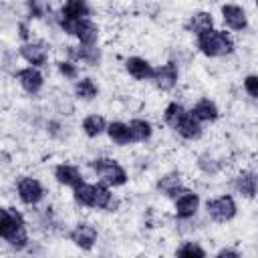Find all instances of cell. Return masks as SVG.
Wrapping results in <instances>:
<instances>
[{"label": "cell", "mask_w": 258, "mask_h": 258, "mask_svg": "<svg viewBox=\"0 0 258 258\" xmlns=\"http://www.w3.org/2000/svg\"><path fill=\"white\" fill-rule=\"evenodd\" d=\"M125 71L135 79V81H151L155 69L151 67L149 60L141 58V56H129L125 60Z\"/></svg>", "instance_id": "14"}, {"label": "cell", "mask_w": 258, "mask_h": 258, "mask_svg": "<svg viewBox=\"0 0 258 258\" xmlns=\"http://www.w3.org/2000/svg\"><path fill=\"white\" fill-rule=\"evenodd\" d=\"M91 169L101 177V181H105L109 187H119L127 183V171L121 163H117L111 157H95L91 163Z\"/></svg>", "instance_id": "2"}, {"label": "cell", "mask_w": 258, "mask_h": 258, "mask_svg": "<svg viewBox=\"0 0 258 258\" xmlns=\"http://www.w3.org/2000/svg\"><path fill=\"white\" fill-rule=\"evenodd\" d=\"M177 77H179V71H177V64L175 62H165L161 67L155 69L153 73V83L159 91H171L175 85H177Z\"/></svg>", "instance_id": "12"}, {"label": "cell", "mask_w": 258, "mask_h": 258, "mask_svg": "<svg viewBox=\"0 0 258 258\" xmlns=\"http://www.w3.org/2000/svg\"><path fill=\"white\" fill-rule=\"evenodd\" d=\"M58 16L67 20H83L91 16V6L87 0H64L62 8L58 10Z\"/></svg>", "instance_id": "16"}, {"label": "cell", "mask_w": 258, "mask_h": 258, "mask_svg": "<svg viewBox=\"0 0 258 258\" xmlns=\"http://www.w3.org/2000/svg\"><path fill=\"white\" fill-rule=\"evenodd\" d=\"M81 127H83V131H85L87 137H99L101 133L107 131V121H105L103 115H87L83 119Z\"/></svg>", "instance_id": "24"}, {"label": "cell", "mask_w": 258, "mask_h": 258, "mask_svg": "<svg viewBox=\"0 0 258 258\" xmlns=\"http://www.w3.org/2000/svg\"><path fill=\"white\" fill-rule=\"evenodd\" d=\"M129 129H131V137H133V143H141V141H147L153 133V127L147 119H131L129 121Z\"/></svg>", "instance_id": "25"}, {"label": "cell", "mask_w": 258, "mask_h": 258, "mask_svg": "<svg viewBox=\"0 0 258 258\" xmlns=\"http://www.w3.org/2000/svg\"><path fill=\"white\" fill-rule=\"evenodd\" d=\"M189 113H191L200 123H212V121H216L218 115H220L218 105H216L212 99H200V101L191 107Z\"/></svg>", "instance_id": "19"}, {"label": "cell", "mask_w": 258, "mask_h": 258, "mask_svg": "<svg viewBox=\"0 0 258 258\" xmlns=\"http://www.w3.org/2000/svg\"><path fill=\"white\" fill-rule=\"evenodd\" d=\"M56 69H58V73L64 77V79H71V81H75V79H79V67L75 64V60H58L56 62Z\"/></svg>", "instance_id": "32"}, {"label": "cell", "mask_w": 258, "mask_h": 258, "mask_svg": "<svg viewBox=\"0 0 258 258\" xmlns=\"http://www.w3.org/2000/svg\"><path fill=\"white\" fill-rule=\"evenodd\" d=\"M157 191L163 194L165 198H177L181 191H185V187L181 185V175L177 171H171V173H165L163 177L157 179Z\"/></svg>", "instance_id": "17"}, {"label": "cell", "mask_w": 258, "mask_h": 258, "mask_svg": "<svg viewBox=\"0 0 258 258\" xmlns=\"http://www.w3.org/2000/svg\"><path fill=\"white\" fill-rule=\"evenodd\" d=\"M93 191H95V183H79L77 187H73V198L79 206H85V208H93Z\"/></svg>", "instance_id": "28"}, {"label": "cell", "mask_w": 258, "mask_h": 258, "mask_svg": "<svg viewBox=\"0 0 258 258\" xmlns=\"http://www.w3.org/2000/svg\"><path fill=\"white\" fill-rule=\"evenodd\" d=\"M113 204V194L109 189V185L103 183H95V191H93V208L97 210H109Z\"/></svg>", "instance_id": "26"}, {"label": "cell", "mask_w": 258, "mask_h": 258, "mask_svg": "<svg viewBox=\"0 0 258 258\" xmlns=\"http://www.w3.org/2000/svg\"><path fill=\"white\" fill-rule=\"evenodd\" d=\"M234 189L246 200L256 198L258 196V171H252V169L240 171L234 179Z\"/></svg>", "instance_id": "10"}, {"label": "cell", "mask_w": 258, "mask_h": 258, "mask_svg": "<svg viewBox=\"0 0 258 258\" xmlns=\"http://www.w3.org/2000/svg\"><path fill=\"white\" fill-rule=\"evenodd\" d=\"M173 208H175V216H177L179 220H189V218H194V216L198 214V210H200V196H198L196 191L185 189V191H181V194L175 198Z\"/></svg>", "instance_id": "8"}, {"label": "cell", "mask_w": 258, "mask_h": 258, "mask_svg": "<svg viewBox=\"0 0 258 258\" xmlns=\"http://www.w3.org/2000/svg\"><path fill=\"white\" fill-rule=\"evenodd\" d=\"M14 77H16V81L20 83V87H22L28 95H38L40 89L44 87V77H42V73L38 71V67H32V64H30V67H24V69L16 71Z\"/></svg>", "instance_id": "6"}, {"label": "cell", "mask_w": 258, "mask_h": 258, "mask_svg": "<svg viewBox=\"0 0 258 258\" xmlns=\"http://www.w3.org/2000/svg\"><path fill=\"white\" fill-rule=\"evenodd\" d=\"M24 216L16 210V208H2L0 210V236L2 240H6L10 234H14L16 230L24 228Z\"/></svg>", "instance_id": "9"}, {"label": "cell", "mask_w": 258, "mask_h": 258, "mask_svg": "<svg viewBox=\"0 0 258 258\" xmlns=\"http://www.w3.org/2000/svg\"><path fill=\"white\" fill-rule=\"evenodd\" d=\"M28 16L30 18H46L50 14V2L48 0H26Z\"/></svg>", "instance_id": "30"}, {"label": "cell", "mask_w": 258, "mask_h": 258, "mask_svg": "<svg viewBox=\"0 0 258 258\" xmlns=\"http://www.w3.org/2000/svg\"><path fill=\"white\" fill-rule=\"evenodd\" d=\"M16 28H18V36L22 38V42H28V40H30V30H28L26 22H18Z\"/></svg>", "instance_id": "34"}, {"label": "cell", "mask_w": 258, "mask_h": 258, "mask_svg": "<svg viewBox=\"0 0 258 258\" xmlns=\"http://www.w3.org/2000/svg\"><path fill=\"white\" fill-rule=\"evenodd\" d=\"M175 254H177V256H200V258H204V256H206V250H204L198 242H183V244L175 250Z\"/></svg>", "instance_id": "31"}, {"label": "cell", "mask_w": 258, "mask_h": 258, "mask_svg": "<svg viewBox=\"0 0 258 258\" xmlns=\"http://www.w3.org/2000/svg\"><path fill=\"white\" fill-rule=\"evenodd\" d=\"M69 238H71V242H73L77 248H81V250H93V246L97 244L99 234H97V228H95V226H91V224H87V222H81V224H77V226L71 230Z\"/></svg>", "instance_id": "7"}, {"label": "cell", "mask_w": 258, "mask_h": 258, "mask_svg": "<svg viewBox=\"0 0 258 258\" xmlns=\"http://www.w3.org/2000/svg\"><path fill=\"white\" fill-rule=\"evenodd\" d=\"M206 212L214 222L224 224V222H230V220L236 218L238 206H236V200L230 194H222V196L212 198V200L206 202Z\"/></svg>", "instance_id": "3"}, {"label": "cell", "mask_w": 258, "mask_h": 258, "mask_svg": "<svg viewBox=\"0 0 258 258\" xmlns=\"http://www.w3.org/2000/svg\"><path fill=\"white\" fill-rule=\"evenodd\" d=\"M16 191H18V198L22 204L26 206H36L42 198H44V185L32 177V175H22L18 177L16 181Z\"/></svg>", "instance_id": "4"}, {"label": "cell", "mask_w": 258, "mask_h": 258, "mask_svg": "<svg viewBox=\"0 0 258 258\" xmlns=\"http://www.w3.org/2000/svg\"><path fill=\"white\" fill-rule=\"evenodd\" d=\"M185 115H187L185 107H183L181 103H177V101H171V103L165 107V111H163V121H165L171 129H175V127H177V123H179Z\"/></svg>", "instance_id": "27"}, {"label": "cell", "mask_w": 258, "mask_h": 258, "mask_svg": "<svg viewBox=\"0 0 258 258\" xmlns=\"http://www.w3.org/2000/svg\"><path fill=\"white\" fill-rule=\"evenodd\" d=\"M216 256H220V258H222V256H234V258H238V256H240V252H238V250H232V248H222Z\"/></svg>", "instance_id": "35"}, {"label": "cell", "mask_w": 258, "mask_h": 258, "mask_svg": "<svg viewBox=\"0 0 258 258\" xmlns=\"http://www.w3.org/2000/svg\"><path fill=\"white\" fill-rule=\"evenodd\" d=\"M75 36H77L79 44L93 46V44H97V40H99V26H97L91 18H83V20H79V24H77Z\"/></svg>", "instance_id": "18"}, {"label": "cell", "mask_w": 258, "mask_h": 258, "mask_svg": "<svg viewBox=\"0 0 258 258\" xmlns=\"http://www.w3.org/2000/svg\"><path fill=\"white\" fill-rule=\"evenodd\" d=\"M175 131H177V135H179V137H183V139H187V141L200 139V137H202V133H204L202 123H200V121H198L189 111H187V115L177 123Z\"/></svg>", "instance_id": "20"}, {"label": "cell", "mask_w": 258, "mask_h": 258, "mask_svg": "<svg viewBox=\"0 0 258 258\" xmlns=\"http://www.w3.org/2000/svg\"><path fill=\"white\" fill-rule=\"evenodd\" d=\"M75 95L81 101H93L99 95V87L93 79L83 77V79H77V83H75Z\"/></svg>", "instance_id": "23"}, {"label": "cell", "mask_w": 258, "mask_h": 258, "mask_svg": "<svg viewBox=\"0 0 258 258\" xmlns=\"http://www.w3.org/2000/svg\"><path fill=\"white\" fill-rule=\"evenodd\" d=\"M67 54L71 60L75 62H85L89 67H97L101 62V48L97 44L87 46V44H79V46H67Z\"/></svg>", "instance_id": "11"}, {"label": "cell", "mask_w": 258, "mask_h": 258, "mask_svg": "<svg viewBox=\"0 0 258 258\" xmlns=\"http://www.w3.org/2000/svg\"><path fill=\"white\" fill-rule=\"evenodd\" d=\"M18 54L32 67H42L48 60V46L42 40H28L22 42L18 48Z\"/></svg>", "instance_id": "5"}, {"label": "cell", "mask_w": 258, "mask_h": 258, "mask_svg": "<svg viewBox=\"0 0 258 258\" xmlns=\"http://www.w3.org/2000/svg\"><path fill=\"white\" fill-rule=\"evenodd\" d=\"M198 167H200L206 175H216V173H220L222 163H220L212 153H202V155L198 157Z\"/></svg>", "instance_id": "29"}, {"label": "cell", "mask_w": 258, "mask_h": 258, "mask_svg": "<svg viewBox=\"0 0 258 258\" xmlns=\"http://www.w3.org/2000/svg\"><path fill=\"white\" fill-rule=\"evenodd\" d=\"M222 20L228 28L238 30V32L248 26V16H246L244 8L238 4H224L222 6Z\"/></svg>", "instance_id": "13"}, {"label": "cell", "mask_w": 258, "mask_h": 258, "mask_svg": "<svg viewBox=\"0 0 258 258\" xmlns=\"http://www.w3.org/2000/svg\"><path fill=\"white\" fill-rule=\"evenodd\" d=\"M196 44H198L200 52L210 58H220V56H228L234 52L232 36L228 32L216 30V28H208V30L200 32L196 36Z\"/></svg>", "instance_id": "1"}, {"label": "cell", "mask_w": 258, "mask_h": 258, "mask_svg": "<svg viewBox=\"0 0 258 258\" xmlns=\"http://www.w3.org/2000/svg\"><path fill=\"white\" fill-rule=\"evenodd\" d=\"M244 91L252 97V99H258V75H248L244 79Z\"/></svg>", "instance_id": "33"}, {"label": "cell", "mask_w": 258, "mask_h": 258, "mask_svg": "<svg viewBox=\"0 0 258 258\" xmlns=\"http://www.w3.org/2000/svg\"><path fill=\"white\" fill-rule=\"evenodd\" d=\"M54 179L60 183V185H67V187H77L79 183H83V173L77 165L73 163H58L54 167Z\"/></svg>", "instance_id": "15"}, {"label": "cell", "mask_w": 258, "mask_h": 258, "mask_svg": "<svg viewBox=\"0 0 258 258\" xmlns=\"http://www.w3.org/2000/svg\"><path fill=\"white\" fill-rule=\"evenodd\" d=\"M208 28H214V18H212L210 12L200 10V12H194V14L189 16V22H187V30H189V32H194V34L198 36L200 32H204V30H208Z\"/></svg>", "instance_id": "22"}, {"label": "cell", "mask_w": 258, "mask_h": 258, "mask_svg": "<svg viewBox=\"0 0 258 258\" xmlns=\"http://www.w3.org/2000/svg\"><path fill=\"white\" fill-rule=\"evenodd\" d=\"M107 135L109 139L119 145V147H125L129 143H133V137H131V129H129V123H121V121H113L107 125Z\"/></svg>", "instance_id": "21"}, {"label": "cell", "mask_w": 258, "mask_h": 258, "mask_svg": "<svg viewBox=\"0 0 258 258\" xmlns=\"http://www.w3.org/2000/svg\"><path fill=\"white\" fill-rule=\"evenodd\" d=\"M254 2H256V6H258V0H254Z\"/></svg>", "instance_id": "36"}]
</instances>
